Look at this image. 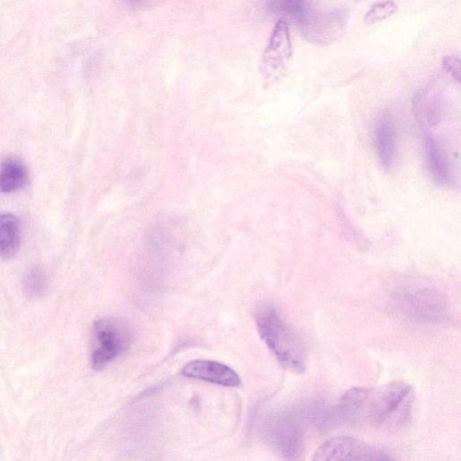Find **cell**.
<instances>
[{
	"instance_id": "1",
	"label": "cell",
	"mask_w": 461,
	"mask_h": 461,
	"mask_svg": "<svg viewBox=\"0 0 461 461\" xmlns=\"http://www.w3.org/2000/svg\"><path fill=\"white\" fill-rule=\"evenodd\" d=\"M413 400L409 384L393 382L375 389L351 388L342 396L340 407L349 419L395 429L410 418Z\"/></svg>"
},
{
	"instance_id": "2",
	"label": "cell",
	"mask_w": 461,
	"mask_h": 461,
	"mask_svg": "<svg viewBox=\"0 0 461 461\" xmlns=\"http://www.w3.org/2000/svg\"><path fill=\"white\" fill-rule=\"evenodd\" d=\"M255 320L259 336L280 365L293 373H303L306 368L304 347L278 312L272 306H262Z\"/></svg>"
},
{
	"instance_id": "3",
	"label": "cell",
	"mask_w": 461,
	"mask_h": 461,
	"mask_svg": "<svg viewBox=\"0 0 461 461\" xmlns=\"http://www.w3.org/2000/svg\"><path fill=\"white\" fill-rule=\"evenodd\" d=\"M93 368H104L124 351L130 341L127 326L118 320L101 319L94 324Z\"/></svg>"
},
{
	"instance_id": "4",
	"label": "cell",
	"mask_w": 461,
	"mask_h": 461,
	"mask_svg": "<svg viewBox=\"0 0 461 461\" xmlns=\"http://www.w3.org/2000/svg\"><path fill=\"white\" fill-rule=\"evenodd\" d=\"M392 457L384 450L351 437H336L322 443L316 450L315 461L387 460Z\"/></svg>"
},
{
	"instance_id": "5",
	"label": "cell",
	"mask_w": 461,
	"mask_h": 461,
	"mask_svg": "<svg viewBox=\"0 0 461 461\" xmlns=\"http://www.w3.org/2000/svg\"><path fill=\"white\" fill-rule=\"evenodd\" d=\"M301 23L303 36L317 44L336 40L344 25L343 17L339 13L306 14Z\"/></svg>"
},
{
	"instance_id": "6",
	"label": "cell",
	"mask_w": 461,
	"mask_h": 461,
	"mask_svg": "<svg viewBox=\"0 0 461 461\" xmlns=\"http://www.w3.org/2000/svg\"><path fill=\"white\" fill-rule=\"evenodd\" d=\"M183 375L224 386H238L240 378L230 367L215 361L194 360L183 367Z\"/></svg>"
},
{
	"instance_id": "7",
	"label": "cell",
	"mask_w": 461,
	"mask_h": 461,
	"mask_svg": "<svg viewBox=\"0 0 461 461\" xmlns=\"http://www.w3.org/2000/svg\"><path fill=\"white\" fill-rule=\"evenodd\" d=\"M292 57L288 24L280 20L275 26L264 54V63L275 70H282Z\"/></svg>"
},
{
	"instance_id": "8",
	"label": "cell",
	"mask_w": 461,
	"mask_h": 461,
	"mask_svg": "<svg viewBox=\"0 0 461 461\" xmlns=\"http://www.w3.org/2000/svg\"><path fill=\"white\" fill-rule=\"evenodd\" d=\"M375 143L381 162L391 168L396 158V136L392 118L381 115L375 125Z\"/></svg>"
},
{
	"instance_id": "9",
	"label": "cell",
	"mask_w": 461,
	"mask_h": 461,
	"mask_svg": "<svg viewBox=\"0 0 461 461\" xmlns=\"http://www.w3.org/2000/svg\"><path fill=\"white\" fill-rule=\"evenodd\" d=\"M21 243V223L9 212H0V258L14 256Z\"/></svg>"
},
{
	"instance_id": "10",
	"label": "cell",
	"mask_w": 461,
	"mask_h": 461,
	"mask_svg": "<svg viewBox=\"0 0 461 461\" xmlns=\"http://www.w3.org/2000/svg\"><path fill=\"white\" fill-rule=\"evenodd\" d=\"M28 181V171L17 158H6L0 162V192L13 193L22 189Z\"/></svg>"
},
{
	"instance_id": "11",
	"label": "cell",
	"mask_w": 461,
	"mask_h": 461,
	"mask_svg": "<svg viewBox=\"0 0 461 461\" xmlns=\"http://www.w3.org/2000/svg\"><path fill=\"white\" fill-rule=\"evenodd\" d=\"M398 9L393 0L375 4L366 14L364 21L367 25L374 24L392 16Z\"/></svg>"
},
{
	"instance_id": "12",
	"label": "cell",
	"mask_w": 461,
	"mask_h": 461,
	"mask_svg": "<svg viewBox=\"0 0 461 461\" xmlns=\"http://www.w3.org/2000/svg\"><path fill=\"white\" fill-rule=\"evenodd\" d=\"M428 155L431 169L436 177L443 182H447L449 175L443 155L439 152L436 143L431 140L428 141Z\"/></svg>"
},
{
	"instance_id": "13",
	"label": "cell",
	"mask_w": 461,
	"mask_h": 461,
	"mask_svg": "<svg viewBox=\"0 0 461 461\" xmlns=\"http://www.w3.org/2000/svg\"><path fill=\"white\" fill-rule=\"evenodd\" d=\"M46 287V276L41 268H33L27 274L24 280V289L30 296L41 295Z\"/></svg>"
},
{
	"instance_id": "14",
	"label": "cell",
	"mask_w": 461,
	"mask_h": 461,
	"mask_svg": "<svg viewBox=\"0 0 461 461\" xmlns=\"http://www.w3.org/2000/svg\"><path fill=\"white\" fill-rule=\"evenodd\" d=\"M442 64L447 73H449L456 80L460 81L461 62L457 56L449 55L444 57Z\"/></svg>"
}]
</instances>
